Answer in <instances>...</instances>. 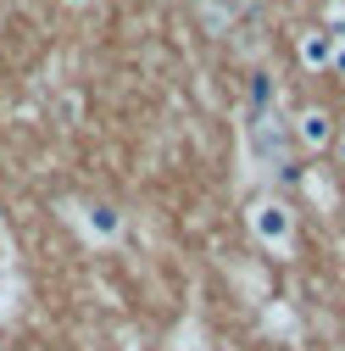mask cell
<instances>
[{
    "instance_id": "cell-1",
    "label": "cell",
    "mask_w": 345,
    "mask_h": 351,
    "mask_svg": "<svg viewBox=\"0 0 345 351\" xmlns=\"http://www.w3.org/2000/svg\"><path fill=\"white\" fill-rule=\"evenodd\" d=\"M251 234L262 240V245H273V251H290V240H295V212H290L284 201H256V206H251Z\"/></svg>"
},
{
    "instance_id": "cell-2",
    "label": "cell",
    "mask_w": 345,
    "mask_h": 351,
    "mask_svg": "<svg viewBox=\"0 0 345 351\" xmlns=\"http://www.w3.org/2000/svg\"><path fill=\"white\" fill-rule=\"evenodd\" d=\"M295 140L307 145V151H323V145H334V117L323 112V106H307L295 117Z\"/></svg>"
},
{
    "instance_id": "cell-3",
    "label": "cell",
    "mask_w": 345,
    "mask_h": 351,
    "mask_svg": "<svg viewBox=\"0 0 345 351\" xmlns=\"http://www.w3.org/2000/svg\"><path fill=\"white\" fill-rule=\"evenodd\" d=\"M301 62H307L312 73H329V67H334V34H329V28L301 34Z\"/></svg>"
},
{
    "instance_id": "cell-4",
    "label": "cell",
    "mask_w": 345,
    "mask_h": 351,
    "mask_svg": "<svg viewBox=\"0 0 345 351\" xmlns=\"http://www.w3.org/2000/svg\"><path fill=\"white\" fill-rule=\"evenodd\" d=\"M84 229H90L95 240H117L123 217H117V206H90V212H84Z\"/></svg>"
},
{
    "instance_id": "cell-5",
    "label": "cell",
    "mask_w": 345,
    "mask_h": 351,
    "mask_svg": "<svg viewBox=\"0 0 345 351\" xmlns=\"http://www.w3.org/2000/svg\"><path fill=\"white\" fill-rule=\"evenodd\" d=\"M334 34V73H345V28H329Z\"/></svg>"
},
{
    "instance_id": "cell-6",
    "label": "cell",
    "mask_w": 345,
    "mask_h": 351,
    "mask_svg": "<svg viewBox=\"0 0 345 351\" xmlns=\"http://www.w3.org/2000/svg\"><path fill=\"white\" fill-rule=\"evenodd\" d=\"M172 351H206V340H201V335H179V346H172Z\"/></svg>"
},
{
    "instance_id": "cell-7",
    "label": "cell",
    "mask_w": 345,
    "mask_h": 351,
    "mask_svg": "<svg viewBox=\"0 0 345 351\" xmlns=\"http://www.w3.org/2000/svg\"><path fill=\"white\" fill-rule=\"evenodd\" d=\"M340 162H345V134H340Z\"/></svg>"
},
{
    "instance_id": "cell-8",
    "label": "cell",
    "mask_w": 345,
    "mask_h": 351,
    "mask_svg": "<svg viewBox=\"0 0 345 351\" xmlns=\"http://www.w3.org/2000/svg\"><path fill=\"white\" fill-rule=\"evenodd\" d=\"M67 6H90V0H67Z\"/></svg>"
}]
</instances>
